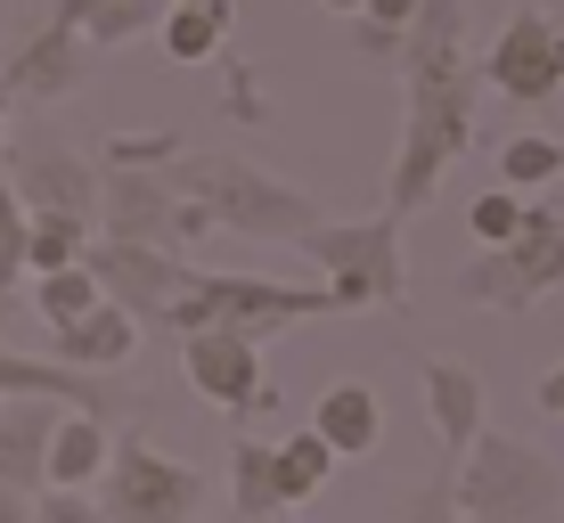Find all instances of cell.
<instances>
[{"instance_id":"obj_14","label":"cell","mask_w":564,"mask_h":523,"mask_svg":"<svg viewBox=\"0 0 564 523\" xmlns=\"http://www.w3.org/2000/svg\"><path fill=\"white\" fill-rule=\"evenodd\" d=\"M83 33L66 25V17H50V33H33L25 50L9 57V74H0V83L17 90V99H66L74 83H83Z\"/></svg>"},{"instance_id":"obj_39","label":"cell","mask_w":564,"mask_h":523,"mask_svg":"<svg viewBox=\"0 0 564 523\" xmlns=\"http://www.w3.org/2000/svg\"><path fill=\"white\" fill-rule=\"evenodd\" d=\"M238 523H246V515H238Z\"/></svg>"},{"instance_id":"obj_32","label":"cell","mask_w":564,"mask_h":523,"mask_svg":"<svg viewBox=\"0 0 564 523\" xmlns=\"http://www.w3.org/2000/svg\"><path fill=\"white\" fill-rule=\"evenodd\" d=\"M368 25H384V33H410V17H417V0H368Z\"/></svg>"},{"instance_id":"obj_29","label":"cell","mask_w":564,"mask_h":523,"mask_svg":"<svg viewBox=\"0 0 564 523\" xmlns=\"http://www.w3.org/2000/svg\"><path fill=\"white\" fill-rule=\"evenodd\" d=\"M33 523H107V515H99V499H90V491H66V482H50V491L33 499Z\"/></svg>"},{"instance_id":"obj_7","label":"cell","mask_w":564,"mask_h":523,"mask_svg":"<svg viewBox=\"0 0 564 523\" xmlns=\"http://www.w3.org/2000/svg\"><path fill=\"white\" fill-rule=\"evenodd\" d=\"M83 262L99 270L107 303H123L140 327H164L172 303H181V286H188V254H172V246H140V238H107V229H90Z\"/></svg>"},{"instance_id":"obj_10","label":"cell","mask_w":564,"mask_h":523,"mask_svg":"<svg viewBox=\"0 0 564 523\" xmlns=\"http://www.w3.org/2000/svg\"><path fill=\"white\" fill-rule=\"evenodd\" d=\"M475 467L458 475V499H466V515H482V523H523V515H540L549 508V467H540L532 450H516V442H482L475 434Z\"/></svg>"},{"instance_id":"obj_19","label":"cell","mask_w":564,"mask_h":523,"mask_svg":"<svg viewBox=\"0 0 564 523\" xmlns=\"http://www.w3.org/2000/svg\"><path fill=\"white\" fill-rule=\"evenodd\" d=\"M319 434H327L336 458H368L384 442V401L368 393V384H352V377L327 384V393H319Z\"/></svg>"},{"instance_id":"obj_20","label":"cell","mask_w":564,"mask_h":523,"mask_svg":"<svg viewBox=\"0 0 564 523\" xmlns=\"http://www.w3.org/2000/svg\"><path fill=\"white\" fill-rule=\"evenodd\" d=\"M164 9H172V0H57V17H66V25L83 33L90 50H123V42H140V33L164 25Z\"/></svg>"},{"instance_id":"obj_25","label":"cell","mask_w":564,"mask_h":523,"mask_svg":"<svg viewBox=\"0 0 564 523\" xmlns=\"http://www.w3.org/2000/svg\"><path fill=\"white\" fill-rule=\"evenodd\" d=\"M327 475H336V450H327L319 425H311V434H286V442H279V491H286V508H295V499H311Z\"/></svg>"},{"instance_id":"obj_13","label":"cell","mask_w":564,"mask_h":523,"mask_svg":"<svg viewBox=\"0 0 564 523\" xmlns=\"http://www.w3.org/2000/svg\"><path fill=\"white\" fill-rule=\"evenodd\" d=\"M17 393H50V401H74V410H99V417H115V384L99 377V368H66V360H33V352H9L0 344V401H17Z\"/></svg>"},{"instance_id":"obj_26","label":"cell","mask_w":564,"mask_h":523,"mask_svg":"<svg viewBox=\"0 0 564 523\" xmlns=\"http://www.w3.org/2000/svg\"><path fill=\"white\" fill-rule=\"evenodd\" d=\"M25 221H33V205L17 197L9 164H0V303L17 295V279H25Z\"/></svg>"},{"instance_id":"obj_21","label":"cell","mask_w":564,"mask_h":523,"mask_svg":"<svg viewBox=\"0 0 564 523\" xmlns=\"http://www.w3.org/2000/svg\"><path fill=\"white\" fill-rule=\"evenodd\" d=\"M270 508H286V491H279V442H238V450H229V515L262 523Z\"/></svg>"},{"instance_id":"obj_8","label":"cell","mask_w":564,"mask_h":523,"mask_svg":"<svg viewBox=\"0 0 564 523\" xmlns=\"http://www.w3.org/2000/svg\"><path fill=\"white\" fill-rule=\"evenodd\" d=\"M564 279V229L549 221V213H523V229L508 246H499V254H482L475 270H466L458 279V295L466 303H532V295H549V286Z\"/></svg>"},{"instance_id":"obj_31","label":"cell","mask_w":564,"mask_h":523,"mask_svg":"<svg viewBox=\"0 0 564 523\" xmlns=\"http://www.w3.org/2000/svg\"><path fill=\"white\" fill-rule=\"evenodd\" d=\"M393 523H451V482H425V491H417Z\"/></svg>"},{"instance_id":"obj_2","label":"cell","mask_w":564,"mask_h":523,"mask_svg":"<svg viewBox=\"0 0 564 523\" xmlns=\"http://www.w3.org/2000/svg\"><path fill=\"white\" fill-rule=\"evenodd\" d=\"M401 83H410V131H401L393 181H384V213H417L434 197L442 164L466 148V123H475V74L458 66V50L401 57Z\"/></svg>"},{"instance_id":"obj_22","label":"cell","mask_w":564,"mask_h":523,"mask_svg":"<svg viewBox=\"0 0 564 523\" xmlns=\"http://www.w3.org/2000/svg\"><path fill=\"white\" fill-rule=\"evenodd\" d=\"M90 303H107V286H99V270H90V262H66V270H33V312H42L50 327L83 319Z\"/></svg>"},{"instance_id":"obj_4","label":"cell","mask_w":564,"mask_h":523,"mask_svg":"<svg viewBox=\"0 0 564 523\" xmlns=\"http://www.w3.org/2000/svg\"><path fill=\"white\" fill-rule=\"evenodd\" d=\"M303 254L327 270V295L336 312H368V303H401V213L377 221H319L303 238Z\"/></svg>"},{"instance_id":"obj_17","label":"cell","mask_w":564,"mask_h":523,"mask_svg":"<svg viewBox=\"0 0 564 523\" xmlns=\"http://www.w3.org/2000/svg\"><path fill=\"white\" fill-rule=\"evenodd\" d=\"M115 458V425L99 410H66L50 434V482H66V491H90V482L107 475Z\"/></svg>"},{"instance_id":"obj_9","label":"cell","mask_w":564,"mask_h":523,"mask_svg":"<svg viewBox=\"0 0 564 523\" xmlns=\"http://www.w3.org/2000/svg\"><path fill=\"white\" fill-rule=\"evenodd\" d=\"M0 164H9L17 197L33 213H83V221H99V188L107 172L90 156H74L66 140H42V131H25V140H0Z\"/></svg>"},{"instance_id":"obj_38","label":"cell","mask_w":564,"mask_h":523,"mask_svg":"<svg viewBox=\"0 0 564 523\" xmlns=\"http://www.w3.org/2000/svg\"><path fill=\"white\" fill-rule=\"evenodd\" d=\"M475 523H482V515H475Z\"/></svg>"},{"instance_id":"obj_33","label":"cell","mask_w":564,"mask_h":523,"mask_svg":"<svg viewBox=\"0 0 564 523\" xmlns=\"http://www.w3.org/2000/svg\"><path fill=\"white\" fill-rule=\"evenodd\" d=\"M0 523H33V491H17V482H0Z\"/></svg>"},{"instance_id":"obj_37","label":"cell","mask_w":564,"mask_h":523,"mask_svg":"<svg viewBox=\"0 0 564 523\" xmlns=\"http://www.w3.org/2000/svg\"><path fill=\"white\" fill-rule=\"evenodd\" d=\"M172 9H197V0H172Z\"/></svg>"},{"instance_id":"obj_34","label":"cell","mask_w":564,"mask_h":523,"mask_svg":"<svg viewBox=\"0 0 564 523\" xmlns=\"http://www.w3.org/2000/svg\"><path fill=\"white\" fill-rule=\"evenodd\" d=\"M540 410H556V417H564V368H549V384H540Z\"/></svg>"},{"instance_id":"obj_23","label":"cell","mask_w":564,"mask_h":523,"mask_svg":"<svg viewBox=\"0 0 564 523\" xmlns=\"http://www.w3.org/2000/svg\"><path fill=\"white\" fill-rule=\"evenodd\" d=\"M90 229H99V221H83V213H33V221H25V279H33V270L83 262Z\"/></svg>"},{"instance_id":"obj_6","label":"cell","mask_w":564,"mask_h":523,"mask_svg":"<svg viewBox=\"0 0 564 523\" xmlns=\"http://www.w3.org/2000/svg\"><path fill=\"white\" fill-rule=\"evenodd\" d=\"M99 229L107 238H140V246H172V254H188V238H205L213 213L197 197H181L172 188V172H107L99 188Z\"/></svg>"},{"instance_id":"obj_11","label":"cell","mask_w":564,"mask_h":523,"mask_svg":"<svg viewBox=\"0 0 564 523\" xmlns=\"http://www.w3.org/2000/svg\"><path fill=\"white\" fill-rule=\"evenodd\" d=\"M181 377L197 384L213 410L246 417L262 401V336H246V327H197V336H181Z\"/></svg>"},{"instance_id":"obj_30","label":"cell","mask_w":564,"mask_h":523,"mask_svg":"<svg viewBox=\"0 0 564 523\" xmlns=\"http://www.w3.org/2000/svg\"><path fill=\"white\" fill-rule=\"evenodd\" d=\"M516 229H523V213H516L508 197H482V205H475V238H491V246H508V238H516Z\"/></svg>"},{"instance_id":"obj_27","label":"cell","mask_w":564,"mask_h":523,"mask_svg":"<svg viewBox=\"0 0 564 523\" xmlns=\"http://www.w3.org/2000/svg\"><path fill=\"white\" fill-rule=\"evenodd\" d=\"M181 148H188L181 131H140V140H107V172H123V164H131V172H164L172 156H181Z\"/></svg>"},{"instance_id":"obj_35","label":"cell","mask_w":564,"mask_h":523,"mask_svg":"<svg viewBox=\"0 0 564 523\" xmlns=\"http://www.w3.org/2000/svg\"><path fill=\"white\" fill-rule=\"evenodd\" d=\"M319 9H344V17H360V9H368V0H319Z\"/></svg>"},{"instance_id":"obj_36","label":"cell","mask_w":564,"mask_h":523,"mask_svg":"<svg viewBox=\"0 0 564 523\" xmlns=\"http://www.w3.org/2000/svg\"><path fill=\"white\" fill-rule=\"evenodd\" d=\"M556 66H564V25H556Z\"/></svg>"},{"instance_id":"obj_18","label":"cell","mask_w":564,"mask_h":523,"mask_svg":"<svg viewBox=\"0 0 564 523\" xmlns=\"http://www.w3.org/2000/svg\"><path fill=\"white\" fill-rule=\"evenodd\" d=\"M425 410H434V434H442V450H475V434H482V384L466 377V368L451 360H425Z\"/></svg>"},{"instance_id":"obj_15","label":"cell","mask_w":564,"mask_h":523,"mask_svg":"<svg viewBox=\"0 0 564 523\" xmlns=\"http://www.w3.org/2000/svg\"><path fill=\"white\" fill-rule=\"evenodd\" d=\"M491 83L516 90V99H549V90L564 83V66H556V25H540V17H516L508 42L491 50Z\"/></svg>"},{"instance_id":"obj_24","label":"cell","mask_w":564,"mask_h":523,"mask_svg":"<svg viewBox=\"0 0 564 523\" xmlns=\"http://www.w3.org/2000/svg\"><path fill=\"white\" fill-rule=\"evenodd\" d=\"M164 50L181 57V66H197V57H213L229 42V0H197V9H164Z\"/></svg>"},{"instance_id":"obj_1","label":"cell","mask_w":564,"mask_h":523,"mask_svg":"<svg viewBox=\"0 0 564 523\" xmlns=\"http://www.w3.org/2000/svg\"><path fill=\"white\" fill-rule=\"evenodd\" d=\"M181 197H197L213 213V229H238V238H262V246H303L319 229V197H303L295 181L246 164V156H221V148H181L164 164Z\"/></svg>"},{"instance_id":"obj_5","label":"cell","mask_w":564,"mask_h":523,"mask_svg":"<svg viewBox=\"0 0 564 523\" xmlns=\"http://www.w3.org/2000/svg\"><path fill=\"white\" fill-rule=\"evenodd\" d=\"M205 508V475L164 458L148 434H123L99 475V515L107 523H197Z\"/></svg>"},{"instance_id":"obj_3","label":"cell","mask_w":564,"mask_h":523,"mask_svg":"<svg viewBox=\"0 0 564 523\" xmlns=\"http://www.w3.org/2000/svg\"><path fill=\"white\" fill-rule=\"evenodd\" d=\"M336 312L327 286H286V279H246V270H188L181 303H172V336H197V327H246V336H279L295 319Z\"/></svg>"},{"instance_id":"obj_28","label":"cell","mask_w":564,"mask_h":523,"mask_svg":"<svg viewBox=\"0 0 564 523\" xmlns=\"http://www.w3.org/2000/svg\"><path fill=\"white\" fill-rule=\"evenodd\" d=\"M499 172H508L516 188H532V181H556V172H564V148H556V140H508Z\"/></svg>"},{"instance_id":"obj_16","label":"cell","mask_w":564,"mask_h":523,"mask_svg":"<svg viewBox=\"0 0 564 523\" xmlns=\"http://www.w3.org/2000/svg\"><path fill=\"white\" fill-rule=\"evenodd\" d=\"M131 352H140V319H131L123 303H90L83 319L57 327V360L66 368H99L107 377V368H123Z\"/></svg>"},{"instance_id":"obj_12","label":"cell","mask_w":564,"mask_h":523,"mask_svg":"<svg viewBox=\"0 0 564 523\" xmlns=\"http://www.w3.org/2000/svg\"><path fill=\"white\" fill-rule=\"evenodd\" d=\"M57 401L50 393H17L0 401V482L17 491H50V434H57Z\"/></svg>"}]
</instances>
